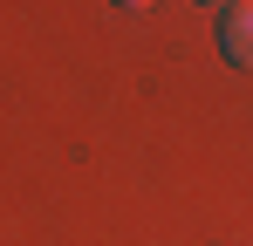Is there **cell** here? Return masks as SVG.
Returning <instances> with one entry per match:
<instances>
[{
	"label": "cell",
	"instance_id": "cell-3",
	"mask_svg": "<svg viewBox=\"0 0 253 246\" xmlns=\"http://www.w3.org/2000/svg\"><path fill=\"white\" fill-rule=\"evenodd\" d=\"M199 7H219V14H226V7H233V0H199Z\"/></svg>",
	"mask_w": 253,
	"mask_h": 246
},
{
	"label": "cell",
	"instance_id": "cell-2",
	"mask_svg": "<svg viewBox=\"0 0 253 246\" xmlns=\"http://www.w3.org/2000/svg\"><path fill=\"white\" fill-rule=\"evenodd\" d=\"M117 7H130V14H144V7H158V0H117Z\"/></svg>",
	"mask_w": 253,
	"mask_h": 246
},
{
	"label": "cell",
	"instance_id": "cell-1",
	"mask_svg": "<svg viewBox=\"0 0 253 246\" xmlns=\"http://www.w3.org/2000/svg\"><path fill=\"white\" fill-rule=\"evenodd\" d=\"M219 48H226L233 69H253V0H233L219 14Z\"/></svg>",
	"mask_w": 253,
	"mask_h": 246
}]
</instances>
